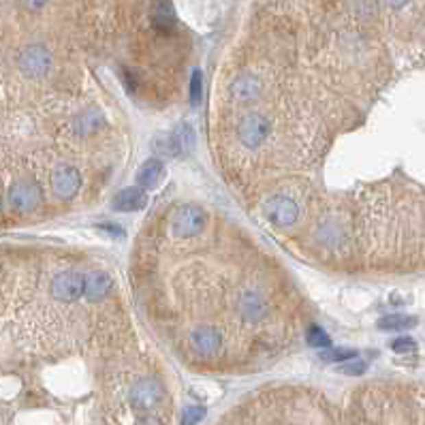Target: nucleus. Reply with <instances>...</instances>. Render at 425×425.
<instances>
[{
  "label": "nucleus",
  "mask_w": 425,
  "mask_h": 425,
  "mask_svg": "<svg viewBox=\"0 0 425 425\" xmlns=\"http://www.w3.org/2000/svg\"><path fill=\"white\" fill-rule=\"evenodd\" d=\"M208 225V216L201 208L197 206H180L173 210L171 214V220H169V227H171V233L173 237L178 239H191V237H197L199 233H203Z\"/></svg>",
  "instance_id": "f257e3e1"
},
{
  "label": "nucleus",
  "mask_w": 425,
  "mask_h": 425,
  "mask_svg": "<svg viewBox=\"0 0 425 425\" xmlns=\"http://www.w3.org/2000/svg\"><path fill=\"white\" fill-rule=\"evenodd\" d=\"M43 203V193L41 186L30 178H22L11 184L9 189V206L20 212V214H28L34 212Z\"/></svg>",
  "instance_id": "f03ea898"
},
{
  "label": "nucleus",
  "mask_w": 425,
  "mask_h": 425,
  "mask_svg": "<svg viewBox=\"0 0 425 425\" xmlns=\"http://www.w3.org/2000/svg\"><path fill=\"white\" fill-rule=\"evenodd\" d=\"M263 218L271 227H278V229L291 227L298 223V218H300V206L287 195H274L265 201Z\"/></svg>",
  "instance_id": "7ed1b4c3"
},
{
  "label": "nucleus",
  "mask_w": 425,
  "mask_h": 425,
  "mask_svg": "<svg viewBox=\"0 0 425 425\" xmlns=\"http://www.w3.org/2000/svg\"><path fill=\"white\" fill-rule=\"evenodd\" d=\"M269 135H271V122L261 114H248L237 124V139L242 141V145L250 147V150L261 147Z\"/></svg>",
  "instance_id": "20e7f679"
},
{
  "label": "nucleus",
  "mask_w": 425,
  "mask_h": 425,
  "mask_svg": "<svg viewBox=\"0 0 425 425\" xmlns=\"http://www.w3.org/2000/svg\"><path fill=\"white\" fill-rule=\"evenodd\" d=\"M162 398H165V389L156 378H139L131 387V393H128V402H131V406L137 413L154 411L162 402Z\"/></svg>",
  "instance_id": "39448f33"
},
{
  "label": "nucleus",
  "mask_w": 425,
  "mask_h": 425,
  "mask_svg": "<svg viewBox=\"0 0 425 425\" xmlns=\"http://www.w3.org/2000/svg\"><path fill=\"white\" fill-rule=\"evenodd\" d=\"M53 58L51 53L43 45H28L22 49L20 58H17V66L30 80H41L51 71Z\"/></svg>",
  "instance_id": "423d86ee"
},
{
  "label": "nucleus",
  "mask_w": 425,
  "mask_h": 425,
  "mask_svg": "<svg viewBox=\"0 0 425 425\" xmlns=\"http://www.w3.org/2000/svg\"><path fill=\"white\" fill-rule=\"evenodd\" d=\"M84 291H86V274L80 271H62L51 280V298L64 304L82 300Z\"/></svg>",
  "instance_id": "0eeeda50"
},
{
  "label": "nucleus",
  "mask_w": 425,
  "mask_h": 425,
  "mask_svg": "<svg viewBox=\"0 0 425 425\" xmlns=\"http://www.w3.org/2000/svg\"><path fill=\"white\" fill-rule=\"evenodd\" d=\"M49 184H51L53 195L62 201H69L82 189V173H80V169L71 167V165H60V167L53 169Z\"/></svg>",
  "instance_id": "6e6552de"
},
{
  "label": "nucleus",
  "mask_w": 425,
  "mask_h": 425,
  "mask_svg": "<svg viewBox=\"0 0 425 425\" xmlns=\"http://www.w3.org/2000/svg\"><path fill=\"white\" fill-rule=\"evenodd\" d=\"M191 348L199 357H216L223 348V334L210 325H203L191 331Z\"/></svg>",
  "instance_id": "1a4fd4ad"
},
{
  "label": "nucleus",
  "mask_w": 425,
  "mask_h": 425,
  "mask_svg": "<svg viewBox=\"0 0 425 425\" xmlns=\"http://www.w3.org/2000/svg\"><path fill=\"white\" fill-rule=\"evenodd\" d=\"M237 314L246 323H258L267 314V302L258 291H244L237 300Z\"/></svg>",
  "instance_id": "9d476101"
},
{
  "label": "nucleus",
  "mask_w": 425,
  "mask_h": 425,
  "mask_svg": "<svg viewBox=\"0 0 425 425\" xmlns=\"http://www.w3.org/2000/svg\"><path fill=\"white\" fill-rule=\"evenodd\" d=\"M229 92L237 103H254L263 92V82L254 73H239L231 82Z\"/></svg>",
  "instance_id": "9b49d317"
},
{
  "label": "nucleus",
  "mask_w": 425,
  "mask_h": 425,
  "mask_svg": "<svg viewBox=\"0 0 425 425\" xmlns=\"http://www.w3.org/2000/svg\"><path fill=\"white\" fill-rule=\"evenodd\" d=\"M114 291V278L107 271H90L86 274V291L84 300L88 302H103Z\"/></svg>",
  "instance_id": "f8f14e48"
},
{
  "label": "nucleus",
  "mask_w": 425,
  "mask_h": 425,
  "mask_svg": "<svg viewBox=\"0 0 425 425\" xmlns=\"http://www.w3.org/2000/svg\"><path fill=\"white\" fill-rule=\"evenodd\" d=\"M112 206L118 212H139L147 206V193L139 186H126L112 199Z\"/></svg>",
  "instance_id": "ddd939ff"
},
{
  "label": "nucleus",
  "mask_w": 425,
  "mask_h": 425,
  "mask_svg": "<svg viewBox=\"0 0 425 425\" xmlns=\"http://www.w3.org/2000/svg\"><path fill=\"white\" fill-rule=\"evenodd\" d=\"M162 173H165V165L162 160L158 158H147L139 171H137V184L139 189L143 191H152L154 186H158V182L162 180Z\"/></svg>",
  "instance_id": "4468645a"
},
{
  "label": "nucleus",
  "mask_w": 425,
  "mask_h": 425,
  "mask_svg": "<svg viewBox=\"0 0 425 425\" xmlns=\"http://www.w3.org/2000/svg\"><path fill=\"white\" fill-rule=\"evenodd\" d=\"M75 133L82 135V137H88V135H95L99 128L103 126V116L97 112V109H86L82 112L77 118H75Z\"/></svg>",
  "instance_id": "2eb2a0df"
},
{
  "label": "nucleus",
  "mask_w": 425,
  "mask_h": 425,
  "mask_svg": "<svg viewBox=\"0 0 425 425\" xmlns=\"http://www.w3.org/2000/svg\"><path fill=\"white\" fill-rule=\"evenodd\" d=\"M154 26L158 30H171L175 26V11L169 0H156L154 5Z\"/></svg>",
  "instance_id": "dca6fc26"
},
{
  "label": "nucleus",
  "mask_w": 425,
  "mask_h": 425,
  "mask_svg": "<svg viewBox=\"0 0 425 425\" xmlns=\"http://www.w3.org/2000/svg\"><path fill=\"white\" fill-rule=\"evenodd\" d=\"M152 150L156 156H165V158H178L182 154L180 145L173 137V133H167V135H156L154 141H152Z\"/></svg>",
  "instance_id": "f3484780"
},
{
  "label": "nucleus",
  "mask_w": 425,
  "mask_h": 425,
  "mask_svg": "<svg viewBox=\"0 0 425 425\" xmlns=\"http://www.w3.org/2000/svg\"><path fill=\"white\" fill-rule=\"evenodd\" d=\"M378 329L382 331H404V329H411L417 325V319L415 317H409V314H387V317L378 319Z\"/></svg>",
  "instance_id": "a211bd4d"
},
{
  "label": "nucleus",
  "mask_w": 425,
  "mask_h": 425,
  "mask_svg": "<svg viewBox=\"0 0 425 425\" xmlns=\"http://www.w3.org/2000/svg\"><path fill=\"white\" fill-rule=\"evenodd\" d=\"M173 137H175V141H178V145H180V150H182V154H186V152H193V147H195V131H193V126L191 124H180L175 131H173Z\"/></svg>",
  "instance_id": "6ab92c4d"
},
{
  "label": "nucleus",
  "mask_w": 425,
  "mask_h": 425,
  "mask_svg": "<svg viewBox=\"0 0 425 425\" xmlns=\"http://www.w3.org/2000/svg\"><path fill=\"white\" fill-rule=\"evenodd\" d=\"M355 357H357V353L353 348H327L321 353V359L327 363H344V361L355 359Z\"/></svg>",
  "instance_id": "aec40b11"
},
{
  "label": "nucleus",
  "mask_w": 425,
  "mask_h": 425,
  "mask_svg": "<svg viewBox=\"0 0 425 425\" xmlns=\"http://www.w3.org/2000/svg\"><path fill=\"white\" fill-rule=\"evenodd\" d=\"M306 342L314 348H331V338L325 334V331L319 325H312L306 334Z\"/></svg>",
  "instance_id": "412c9836"
},
{
  "label": "nucleus",
  "mask_w": 425,
  "mask_h": 425,
  "mask_svg": "<svg viewBox=\"0 0 425 425\" xmlns=\"http://www.w3.org/2000/svg\"><path fill=\"white\" fill-rule=\"evenodd\" d=\"M206 409L203 406H186V409L182 411V417H180V425H197L199 421L206 419Z\"/></svg>",
  "instance_id": "4be33fe9"
},
{
  "label": "nucleus",
  "mask_w": 425,
  "mask_h": 425,
  "mask_svg": "<svg viewBox=\"0 0 425 425\" xmlns=\"http://www.w3.org/2000/svg\"><path fill=\"white\" fill-rule=\"evenodd\" d=\"M367 369V363L361 361V359H350V361H344L342 365H338V372L340 374H346V376H361Z\"/></svg>",
  "instance_id": "5701e85b"
},
{
  "label": "nucleus",
  "mask_w": 425,
  "mask_h": 425,
  "mask_svg": "<svg viewBox=\"0 0 425 425\" xmlns=\"http://www.w3.org/2000/svg\"><path fill=\"white\" fill-rule=\"evenodd\" d=\"M201 92H203V75L201 71H193V77H191V103L193 105H199L201 101Z\"/></svg>",
  "instance_id": "b1692460"
},
{
  "label": "nucleus",
  "mask_w": 425,
  "mask_h": 425,
  "mask_svg": "<svg viewBox=\"0 0 425 425\" xmlns=\"http://www.w3.org/2000/svg\"><path fill=\"white\" fill-rule=\"evenodd\" d=\"M391 350H396V353H413V350H417V342L411 336H400L391 342Z\"/></svg>",
  "instance_id": "393cba45"
},
{
  "label": "nucleus",
  "mask_w": 425,
  "mask_h": 425,
  "mask_svg": "<svg viewBox=\"0 0 425 425\" xmlns=\"http://www.w3.org/2000/svg\"><path fill=\"white\" fill-rule=\"evenodd\" d=\"M359 11L363 17H372L376 13V3L374 0H359Z\"/></svg>",
  "instance_id": "a878e982"
},
{
  "label": "nucleus",
  "mask_w": 425,
  "mask_h": 425,
  "mask_svg": "<svg viewBox=\"0 0 425 425\" xmlns=\"http://www.w3.org/2000/svg\"><path fill=\"white\" fill-rule=\"evenodd\" d=\"M47 5V0H22V7L28 11H39Z\"/></svg>",
  "instance_id": "bb28decb"
},
{
  "label": "nucleus",
  "mask_w": 425,
  "mask_h": 425,
  "mask_svg": "<svg viewBox=\"0 0 425 425\" xmlns=\"http://www.w3.org/2000/svg\"><path fill=\"white\" fill-rule=\"evenodd\" d=\"M99 229L105 231V233H109V235H116V237H122V235H124V231H122L120 227L112 225V223H103V225H99Z\"/></svg>",
  "instance_id": "cd10ccee"
},
{
  "label": "nucleus",
  "mask_w": 425,
  "mask_h": 425,
  "mask_svg": "<svg viewBox=\"0 0 425 425\" xmlns=\"http://www.w3.org/2000/svg\"><path fill=\"white\" fill-rule=\"evenodd\" d=\"M387 5H389L391 9H402V7H406L411 3V0H385Z\"/></svg>",
  "instance_id": "c85d7f7f"
},
{
  "label": "nucleus",
  "mask_w": 425,
  "mask_h": 425,
  "mask_svg": "<svg viewBox=\"0 0 425 425\" xmlns=\"http://www.w3.org/2000/svg\"><path fill=\"white\" fill-rule=\"evenodd\" d=\"M135 425H162L156 417H143V419H139Z\"/></svg>",
  "instance_id": "c756f323"
},
{
  "label": "nucleus",
  "mask_w": 425,
  "mask_h": 425,
  "mask_svg": "<svg viewBox=\"0 0 425 425\" xmlns=\"http://www.w3.org/2000/svg\"><path fill=\"white\" fill-rule=\"evenodd\" d=\"M0 210H3V199H0Z\"/></svg>",
  "instance_id": "7c9ffc66"
}]
</instances>
